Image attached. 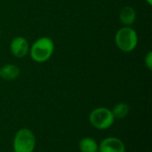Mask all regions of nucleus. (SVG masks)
Returning a JSON list of instances; mask_svg holds the SVG:
<instances>
[{
  "label": "nucleus",
  "instance_id": "obj_1",
  "mask_svg": "<svg viewBox=\"0 0 152 152\" xmlns=\"http://www.w3.org/2000/svg\"><path fill=\"white\" fill-rule=\"evenodd\" d=\"M54 51L53 41L47 37H43L37 39L31 48L29 49V53L31 59L36 62H45L48 61L53 55Z\"/></svg>",
  "mask_w": 152,
  "mask_h": 152
},
{
  "label": "nucleus",
  "instance_id": "obj_2",
  "mask_svg": "<svg viewBox=\"0 0 152 152\" xmlns=\"http://www.w3.org/2000/svg\"><path fill=\"white\" fill-rule=\"evenodd\" d=\"M37 144L36 136L32 130L27 127L19 129L12 140V149L14 152H33Z\"/></svg>",
  "mask_w": 152,
  "mask_h": 152
},
{
  "label": "nucleus",
  "instance_id": "obj_3",
  "mask_svg": "<svg viewBox=\"0 0 152 152\" xmlns=\"http://www.w3.org/2000/svg\"><path fill=\"white\" fill-rule=\"evenodd\" d=\"M115 43L119 50L124 53H130L135 49L138 44L136 31L131 27H123L118 30L115 36Z\"/></svg>",
  "mask_w": 152,
  "mask_h": 152
},
{
  "label": "nucleus",
  "instance_id": "obj_4",
  "mask_svg": "<svg viewBox=\"0 0 152 152\" xmlns=\"http://www.w3.org/2000/svg\"><path fill=\"white\" fill-rule=\"evenodd\" d=\"M115 120L116 119L111 110L105 107L95 108L89 114V122L91 126L98 130H106L110 128Z\"/></svg>",
  "mask_w": 152,
  "mask_h": 152
},
{
  "label": "nucleus",
  "instance_id": "obj_5",
  "mask_svg": "<svg viewBox=\"0 0 152 152\" xmlns=\"http://www.w3.org/2000/svg\"><path fill=\"white\" fill-rule=\"evenodd\" d=\"M98 152H126V145L121 139L110 136L100 142Z\"/></svg>",
  "mask_w": 152,
  "mask_h": 152
},
{
  "label": "nucleus",
  "instance_id": "obj_6",
  "mask_svg": "<svg viewBox=\"0 0 152 152\" xmlns=\"http://www.w3.org/2000/svg\"><path fill=\"white\" fill-rule=\"evenodd\" d=\"M10 51L12 54L19 59L25 57L29 52L28 42L23 37H16L10 43Z\"/></svg>",
  "mask_w": 152,
  "mask_h": 152
},
{
  "label": "nucleus",
  "instance_id": "obj_7",
  "mask_svg": "<svg viewBox=\"0 0 152 152\" xmlns=\"http://www.w3.org/2000/svg\"><path fill=\"white\" fill-rule=\"evenodd\" d=\"M20 76V69L14 64H5L0 68V77L6 81H12Z\"/></svg>",
  "mask_w": 152,
  "mask_h": 152
},
{
  "label": "nucleus",
  "instance_id": "obj_8",
  "mask_svg": "<svg viewBox=\"0 0 152 152\" xmlns=\"http://www.w3.org/2000/svg\"><path fill=\"white\" fill-rule=\"evenodd\" d=\"M135 20H136V12L133 7L125 6L121 9L119 12V20L123 25L129 27L135 21Z\"/></svg>",
  "mask_w": 152,
  "mask_h": 152
},
{
  "label": "nucleus",
  "instance_id": "obj_9",
  "mask_svg": "<svg viewBox=\"0 0 152 152\" xmlns=\"http://www.w3.org/2000/svg\"><path fill=\"white\" fill-rule=\"evenodd\" d=\"M78 149L80 152H98L99 144L92 137H84L78 142Z\"/></svg>",
  "mask_w": 152,
  "mask_h": 152
},
{
  "label": "nucleus",
  "instance_id": "obj_10",
  "mask_svg": "<svg viewBox=\"0 0 152 152\" xmlns=\"http://www.w3.org/2000/svg\"><path fill=\"white\" fill-rule=\"evenodd\" d=\"M111 112L115 119H124L128 116L130 112V107L126 102H118L113 107Z\"/></svg>",
  "mask_w": 152,
  "mask_h": 152
},
{
  "label": "nucleus",
  "instance_id": "obj_11",
  "mask_svg": "<svg viewBox=\"0 0 152 152\" xmlns=\"http://www.w3.org/2000/svg\"><path fill=\"white\" fill-rule=\"evenodd\" d=\"M144 62H145V66L148 68L149 70H151L152 69V53L151 52H149L147 53V55L145 56V59H144Z\"/></svg>",
  "mask_w": 152,
  "mask_h": 152
},
{
  "label": "nucleus",
  "instance_id": "obj_12",
  "mask_svg": "<svg viewBox=\"0 0 152 152\" xmlns=\"http://www.w3.org/2000/svg\"><path fill=\"white\" fill-rule=\"evenodd\" d=\"M145 1H146V2H147L149 4H150V5H151L152 4V0H145Z\"/></svg>",
  "mask_w": 152,
  "mask_h": 152
},
{
  "label": "nucleus",
  "instance_id": "obj_13",
  "mask_svg": "<svg viewBox=\"0 0 152 152\" xmlns=\"http://www.w3.org/2000/svg\"><path fill=\"white\" fill-rule=\"evenodd\" d=\"M11 152H14V151H11Z\"/></svg>",
  "mask_w": 152,
  "mask_h": 152
}]
</instances>
